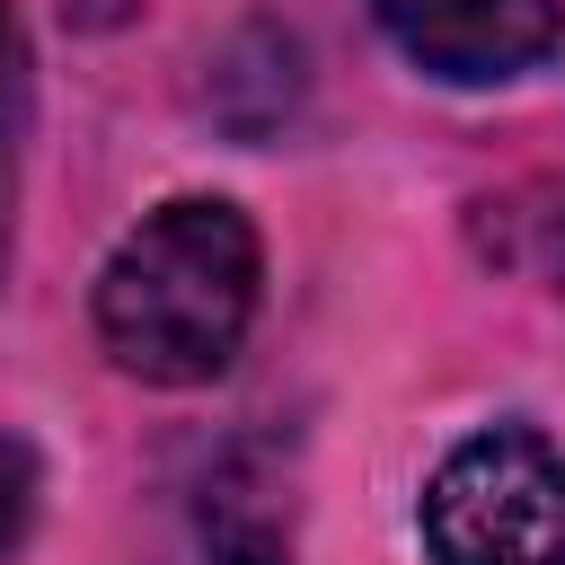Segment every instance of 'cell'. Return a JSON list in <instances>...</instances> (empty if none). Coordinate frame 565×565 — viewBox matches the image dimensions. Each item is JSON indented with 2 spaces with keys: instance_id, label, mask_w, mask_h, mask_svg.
<instances>
[{
  "instance_id": "cell-3",
  "label": "cell",
  "mask_w": 565,
  "mask_h": 565,
  "mask_svg": "<svg viewBox=\"0 0 565 565\" xmlns=\"http://www.w3.org/2000/svg\"><path fill=\"white\" fill-rule=\"evenodd\" d=\"M371 18L441 88H503L565 44V0H371Z\"/></svg>"
},
{
  "instance_id": "cell-5",
  "label": "cell",
  "mask_w": 565,
  "mask_h": 565,
  "mask_svg": "<svg viewBox=\"0 0 565 565\" xmlns=\"http://www.w3.org/2000/svg\"><path fill=\"white\" fill-rule=\"evenodd\" d=\"M194 521H203L212 565H282V521H274V503H265L238 468H212V477H203Z\"/></svg>"
},
{
  "instance_id": "cell-2",
  "label": "cell",
  "mask_w": 565,
  "mask_h": 565,
  "mask_svg": "<svg viewBox=\"0 0 565 565\" xmlns=\"http://www.w3.org/2000/svg\"><path fill=\"white\" fill-rule=\"evenodd\" d=\"M433 565H565V459L530 424L468 433L424 486Z\"/></svg>"
},
{
  "instance_id": "cell-7",
  "label": "cell",
  "mask_w": 565,
  "mask_h": 565,
  "mask_svg": "<svg viewBox=\"0 0 565 565\" xmlns=\"http://www.w3.org/2000/svg\"><path fill=\"white\" fill-rule=\"evenodd\" d=\"M26 521H35V459L26 441H0V556L26 539Z\"/></svg>"
},
{
  "instance_id": "cell-6",
  "label": "cell",
  "mask_w": 565,
  "mask_h": 565,
  "mask_svg": "<svg viewBox=\"0 0 565 565\" xmlns=\"http://www.w3.org/2000/svg\"><path fill=\"white\" fill-rule=\"evenodd\" d=\"M18 150H26V44H18V9L0 0V265H9V212H18Z\"/></svg>"
},
{
  "instance_id": "cell-4",
  "label": "cell",
  "mask_w": 565,
  "mask_h": 565,
  "mask_svg": "<svg viewBox=\"0 0 565 565\" xmlns=\"http://www.w3.org/2000/svg\"><path fill=\"white\" fill-rule=\"evenodd\" d=\"M477 247L503 274L565 291V185H512V194L477 203Z\"/></svg>"
},
{
  "instance_id": "cell-1",
  "label": "cell",
  "mask_w": 565,
  "mask_h": 565,
  "mask_svg": "<svg viewBox=\"0 0 565 565\" xmlns=\"http://www.w3.org/2000/svg\"><path fill=\"white\" fill-rule=\"evenodd\" d=\"M265 300L256 221L230 194H177L124 230L97 274V344L150 388H203L238 362Z\"/></svg>"
}]
</instances>
